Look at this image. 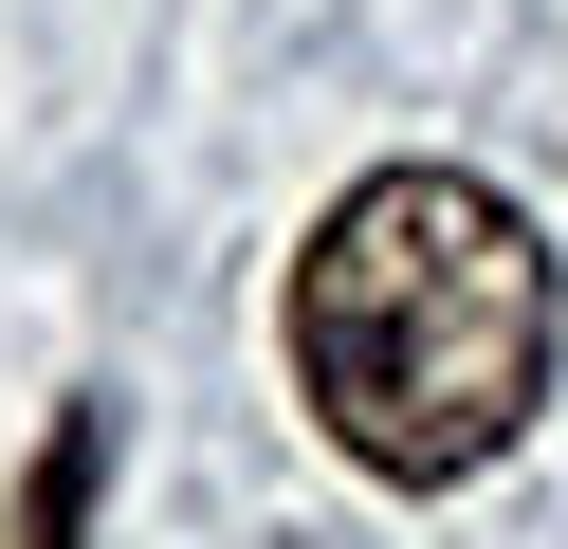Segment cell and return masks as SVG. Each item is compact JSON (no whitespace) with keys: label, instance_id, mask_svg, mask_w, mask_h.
<instances>
[{"label":"cell","instance_id":"6da1fadb","mask_svg":"<svg viewBox=\"0 0 568 549\" xmlns=\"http://www.w3.org/2000/svg\"><path fill=\"white\" fill-rule=\"evenodd\" d=\"M550 329H568L550 238L477 165H367L294 238V293H275L312 439L385 495H440V476L514 458L531 403H550Z\"/></svg>","mask_w":568,"mask_h":549},{"label":"cell","instance_id":"7a4b0ae2","mask_svg":"<svg viewBox=\"0 0 568 549\" xmlns=\"http://www.w3.org/2000/svg\"><path fill=\"white\" fill-rule=\"evenodd\" d=\"M92 495H111V403H55L38 458H19V512H0V549H92Z\"/></svg>","mask_w":568,"mask_h":549}]
</instances>
